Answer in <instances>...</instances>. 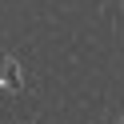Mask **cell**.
<instances>
[{
    "label": "cell",
    "mask_w": 124,
    "mask_h": 124,
    "mask_svg": "<svg viewBox=\"0 0 124 124\" xmlns=\"http://www.w3.org/2000/svg\"><path fill=\"white\" fill-rule=\"evenodd\" d=\"M0 84H20V68L8 56H0Z\"/></svg>",
    "instance_id": "1"
}]
</instances>
